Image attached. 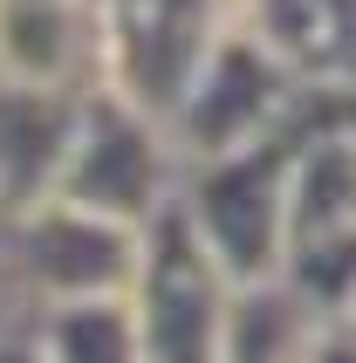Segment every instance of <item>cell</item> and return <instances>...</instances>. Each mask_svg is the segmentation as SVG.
Returning a JSON list of instances; mask_svg holds the SVG:
<instances>
[{
  "label": "cell",
  "instance_id": "1",
  "mask_svg": "<svg viewBox=\"0 0 356 363\" xmlns=\"http://www.w3.org/2000/svg\"><path fill=\"white\" fill-rule=\"evenodd\" d=\"M295 151L301 144L260 138V144L226 151V158H199L192 172L178 179V213L192 220L206 254H213L233 281H267V274H281Z\"/></svg>",
  "mask_w": 356,
  "mask_h": 363
},
{
  "label": "cell",
  "instance_id": "2",
  "mask_svg": "<svg viewBox=\"0 0 356 363\" xmlns=\"http://www.w3.org/2000/svg\"><path fill=\"white\" fill-rule=\"evenodd\" d=\"M7 274L35 308L89 302V295H130L144 267V226L110 220L82 199H41L7 213Z\"/></svg>",
  "mask_w": 356,
  "mask_h": 363
},
{
  "label": "cell",
  "instance_id": "3",
  "mask_svg": "<svg viewBox=\"0 0 356 363\" xmlns=\"http://www.w3.org/2000/svg\"><path fill=\"white\" fill-rule=\"evenodd\" d=\"M178 164L185 158L172 144V123L151 117L144 103H130L117 82H103L82 103L76 151H69V172H62V199H82L110 220L151 226L178 199Z\"/></svg>",
  "mask_w": 356,
  "mask_h": 363
},
{
  "label": "cell",
  "instance_id": "4",
  "mask_svg": "<svg viewBox=\"0 0 356 363\" xmlns=\"http://www.w3.org/2000/svg\"><path fill=\"white\" fill-rule=\"evenodd\" d=\"M144 329V363H226V308L233 274L206 254L178 199L144 226V267L130 288Z\"/></svg>",
  "mask_w": 356,
  "mask_h": 363
},
{
  "label": "cell",
  "instance_id": "5",
  "mask_svg": "<svg viewBox=\"0 0 356 363\" xmlns=\"http://www.w3.org/2000/svg\"><path fill=\"white\" fill-rule=\"evenodd\" d=\"M281 274L322 315H343L356 295V138H350V123L322 130L295 151Z\"/></svg>",
  "mask_w": 356,
  "mask_h": 363
},
{
  "label": "cell",
  "instance_id": "6",
  "mask_svg": "<svg viewBox=\"0 0 356 363\" xmlns=\"http://www.w3.org/2000/svg\"><path fill=\"white\" fill-rule=\"evenodd\" d=\"M103 21H110V82L172 123L192 76L240 28V0H103Z\"/></svg>",
  "mask_w": 356,
  "mask_h": 363
},
{
  "label": "cell",
  "instance_id": "7",
  "mask_svg": "<svg viewBox=\"0 0 356 363\" xmlns=\"http://www.w3.org/2000/svg\"><path fill=\"white\" fill-rule=\"evenodd\" d=\"M295 89L301 82L288 76L247 28H233V35L213 48V62L192 76V89L178 96V110H172L178 158L199 164V158H226L240 144L274 138V123L288 117V96H295Z\"/></svg>",
  "mask_w": 356,
  "mask_h": 363
},
{
  "label": "cell",
  "instance_id": "8",
  "mask_svg": "<svg viewBox=\"0 0 356 363\" xmlns=\"http://www.w3.org/2000/svg\"><path fill=\"white\" fill-rule=\"evenodd\" d=\"M0 82L89 96L110 82L103 0H0Z\"/></svg>",
  "mask_w": 356,
  "mask_h": 363
},
{
  "label": "cell",
  "instance_id": "9",
  "mask_svg": "<svg viewBox=\"0 0 356 363\" xmlns=\"http://www.w3.org/2000/svg\"><path fill=\"white\" fill-rule=\"evenodd\" d=\"M82 103L69 89H35V82H0V206H41L62 192L69 151H76Z\"/></svg>",
  "mask_w": 356,
  "mask_h": 363
},
{
  "label": "cell",
  "instance_id": "10",
  "mask_svg": "<svg viewBox=\"0 0 356 363\" xmlns=\"http://www.w3.org/2000/svg\"><path fill=\"white\" fill-rule=\"evenodd\" d=\"M240 28L295 82L356 76V0H240Z\"/></svg>",
  "mask_w": 356,
  "mask_h": 363
},
{
  "label": "cell",
  "instance_id": "11",
  "mask_svg": "<svg viewBox=\"0 0 356 363\" xmlns=\"http://www.w3.org/2000/svg\"><path fill=\"white\" fill-rule=\"evenodd\" d=\"M329 323H336V315H322L288 274L233 281V308H226V363H308Z\"/></svg>",
  "mask_w": 356,
  "mask_h": 363
},
{
  "label": "cell",
  "instance_id": "12",
  "mask_svg": "<svg viewBox=\"0 0 356 363\" xmlns=\"http://www.w3.org/2000/svg\"><path fill=\"white\" fill-rule=\"evenodd\" d=\"M41 363H144V329L130 295H89V302L35 308Z\"/></svg>",
  "mask_w": 356,
  "mask_h": 363
},
{
  "label": "cell",
  "instance_id": "13",
  "mask_svg": "<svg viewBox=\"0 0 356 363\" xmlns=\"http://www.w3.org/2000/svg\"><path fill=\"white\" fill-rule=\"evenodd\" d=\"M308 363H356V323H343V315H336V323L322 329V343H316V357H308Z\"/></svg>",
  "mask_w": 356,
  "mask_h": 363
},
{
  "label": "cell",
  "instance_id": "14",
  "mask_svg": "<svg viewBox=\"0 0 356 363\" xmlns=\"http://www.w3.org/2000/svg\"><path fill=\"white\" fill-rule=\"evenodd\" d=\"M0 363H41L35 336H0Z\"/></svg>",
  "mask_w": 356,
  "mask_h": 363
},
{
  "label": "cell",
  "instance_id": "15",
  "mask_svg": "<svg viewBox=\"0 0 356 363\" xmlns=\"http://www.w3.org/2000/svg\"><path fill=\"white\" fill-rule=\"evenodd\" d=\"M343 323H356V295H350V308H343Z\"/></svg>",
  "mask_w": 356,
  "mask_h": 363
}]
</instances>
